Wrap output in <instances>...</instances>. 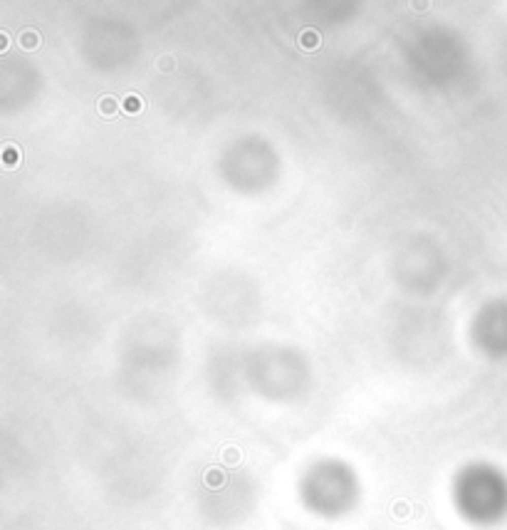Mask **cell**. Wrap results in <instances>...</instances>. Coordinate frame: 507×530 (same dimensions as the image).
Wrapping results in <instances>:
<instances>
[{
	"instance_id": "obj_1",
	"label": "cell",
	"mask_w": 507,
	"mask_h": 530,
	"mask_svg": "<svg viewBox=\"0 0 507 530\" xmlns=\"http://www.w3.org/2000/svg\"><path fill=\"white\" fill-rule=\"evenodd\" d=\"M121 107H124V112L126 114H139L141 109H144V102H141V97L126 95L124 97V102H121Z\"/></svg>"
},
{
	"instance_id": "obj_2",
	"label": "cell",
	"mask_w": 507,
	"mask_h": 530,
	"mask_svg": "<svg viewBox=\"0 0 507 530\" xmlns=\"http://www.w3.org/2000/svg\"><path fill=\"white\" fill-rule=\"evenodd\" d=\"M300 42H302L304 50H317V47H320V35H317L314 30H304V33L300 35Z\"/></svg>"
},
{
	"instance_id": "obj_3",
	"label": "cell",
	"mask_w": 507,
	"mask_h": 530,
	"mask_svg": "<svg viewBox=\"0 0 507 530\" xmlns=\"http://www.w3.org/2000/svg\"><path fill=\"white\" fill-rule=\"evenodd\" d=\"M15 144H5L3 149V161H5V169H15V161H20V154H15L13 149Z\"/></svg>"
},
{
	"instance_id": "obj_4",
	"label": "cell",
	"mask_w": 507,
	"mask_h": 530,
	"mask_svg": "<svg viewBox=\"0 0 507 530\" xmlns=\"http://www.w3.org/2000/svg\"><path fill=\"white\" fill-rule=\"evenodd\" d=\"M20 45L25 47V50H35L40 45V38H38V33H33V30H27V33H22L20 35Z\"/></svg>"
},
{
	"instance_id": "obj_5",
	"label": "cell",
	"mask_w": 507,
	"mask_h": 530,
	"mask_svg": "<svg viewBox=\"0 0 507 530\" xmlns=\"http://www.w3.org/2000/svg\"><path fill=\"white\" fill-rule=\"evenodd\" d=\"M114 112H116V99H114V97H102V99H99V114L112 116Z\"/></svg>"
},
{
	"instance_id": "obj_6",
	"label": "cell",
	"mask_w": 507,
	"mask_h": 530,
	"mask_svg": "<svg viewBox=\"0 0 507 530\" xmlns=\"http://www.w3.org/2000/svg\"><path fill=\"white\" fill-rule=\"evenodd\" d=\"M411 5H414L416 10H426L428 8V0H411Z\"/></svg>"
},
{
	"instance_id": "obj_7",
	"label": "cell",
	"mask_w": 507,
	"mask_h": 530,
	"mask_svg": "<svg viewBox=\"0 0 507 530\" xmlns=\"http://www.w3.org/2000/svg\"><path fill=\"white\" fill-rule=\"evenodd\" d=\"M0 45H3V50H8V35H5V33L0 35Z\"/></svg>"
}]
</instances>
